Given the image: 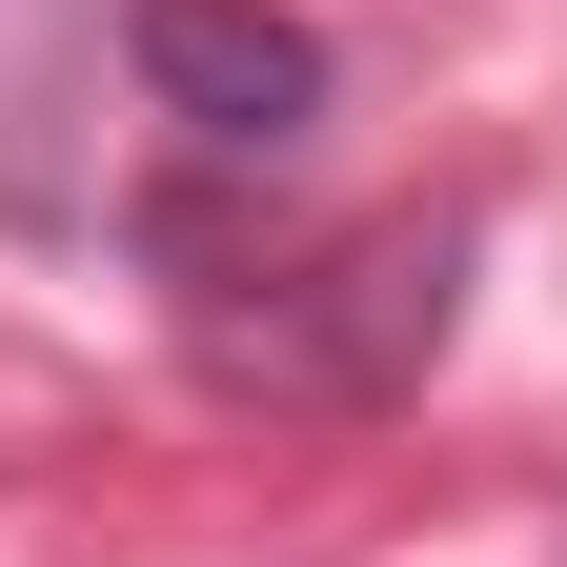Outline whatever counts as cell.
<instances>
[{
    "label": "cell",
    "instance_id": "cell-1",
    "mask_svg": "<svg viewBox=\"0 0 567 567\" xmlns=\"http://www.w3.org/2000/svg\"><path fill=\"white\" fill-rule=\"evenodd\" d=\"M466 324V224L405 203V224H344L324 264H224L203 284V385L264 405H405Z\"/></svg>",
    "mask_w": 567,
    "mask_h": 567
},
{
    "label": "cell",
    "instance_id": "cell-2",
    "mask_svg": "<svg viewBox=\"0 0 567 567\" xmlns=\"http://www.w3.org/2000/svg\"><path fill=\"white\" fill-rule=\"evenodd\" d=\"M122 82L203 183H264L324 122V21H284V0H122Z\"/></svg>",
    "mask_w": 567,
    "mask_h": 567
}]
</instances>
